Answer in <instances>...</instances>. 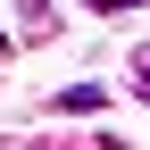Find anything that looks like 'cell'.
Returning a JSON list of instances; mask_svg holds the SVG:
<instances>
[{"label": "cell", "mask_w": 150, "mask_h": 150, "mask_svg": "<svg viewBox=\"0 0 150 150\" xmlns=\"http://www.w3.org/2000/svg\"><path fill=\"white\" fill-rule=\"evenodd\" d=\"M59 108H67V117H92V108H108V92H100V83H67Z\"/></svg>", "instance_id": "obj_1"}, {"label": "cell", "mask_w": 150, "mask_h": 150, "mask_svg": "<svg viewBox=\"0 0 150 150\" xmlns=\"http://www.w3.org/2000/svg\"><path fill=\"white\" fill-rule=\"evenodd\" d=\"M83 8H100V17H117V8H142V0H83Z\"/></svg>", "instance_id": "obj_2"}, {"label": "cell", "mask_w": 150, "mask_h": 150, "mask_svg": "<svg viewBox=\"0 0 150 150\" xmlns=\"http://www.w3.org/2000/svg\"><path fill=\"white\" fill-rule=\"evenodd\" d=\"M134 83H142V100H150V50H142V59H134Z\"/></svg>", "instance_id": "obj_3"}, {"label": "cell", "mask_w": 150, "mask_h": 150, "mask_svg": "<svg viewBox=\"0 0 150 150\" xmlns=\"http://www.w3.org/2000/svg\"><path fill=\"white\" fill-rule=\"evenodd\" d=\"M0 59H8V25H0Z\"/></svg>", "instance_id": "obj_4"}]
</instances>
